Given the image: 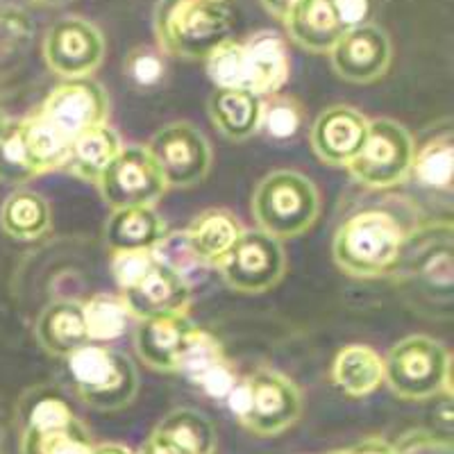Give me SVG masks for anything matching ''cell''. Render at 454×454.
<instances>
[{
    "instance_id": "1",
    "label": "cell",
    "mask_w": 454,
    "mask_h": 454,
    "mask_svg": "<svg viewBox=\"0 0 454 454\" xmlns=\"http://www.w3.org/2000/svg\"><path fill=\"white\" fill-rule=\"evenodd\" d=\"M161 52L182 59H205L232 36L234 10L230 0H157L153 12Z\"/></svg>"
},
{
    "instance_id": "2",
    "label": "cell",
    "mask_w": 454,
    "mask_h": 454,
    "mask_svg": "<svg viewBox=\"0 0 454 454\" xmlns=\"http://www.w3.org/2000/svg\"><path fill=\"white\" fill-rule=\"evenodd\" d=\"M403 230L387 212L355 214L334 237V262L352 278H377L395 269L403 254Z\"/></svg>"
},
{
    "instance_id": "3",
    "label": "cell",
    "mask_w": 454,
    "mask_h": 454,
    "mask_svg": "<svg viewBox=\"0 0 454 454\" xmlns=\"http://www.w3.org/2000/svg\"><path fill=\"white\" fill-rule=\"evenodd\" d=\"M225 403L234 419L259 436L286 432L302 409L298 387L275 371H257L237 382Z\"/></svg>"
},
{
    "instance_id": "4",
    "label": "cell",
    "mask_w": 454,
    "mask_h": 454,
    "mask_svg": "<svg viewBox=\"0 0 454 454\" xmlns=\"http://www.w3.org/2000/svg\"><path fill=\"white\" fill-rule=\"evenodd\" d=\"M320 200L314 182L298 170H273L253 196V216L262 232L291 239L307 232L318 216Z\"/></svg>"
},
{
    "instance_id": "5",
    "label": "cell",
    "mask_w": 454,
    "mask_h": 454,
    "mask_svg": "<svg viewBox=\"0 0 454 454\" xmlns=\"http://www.w3.org/2000/svg\"><path fill=\"white\" fill-rule=\"evenodd\" d=\"M68 377L75 393L98 411H119L137 395L139 377L128 355L112 348L91 346L67 356Z\"/></svg>"
},
{
    "instance_id": "6",
    "label": "cell",
    "mask_w": 454,
    "mask_h": 454,
    "mask_svg": "<svg viewBox=\"0 0 454 454\" xmlns=\"http://www.w3.org/2000/svg\"><path fill=\"white\" fill-rule=\"evenodd\" d=\"M384 382L404 400H425L450 391V355L429 336H407L384 359Z\"/></svg>"
},
{
    "instance_id": "7",
    "label": "cell",
    "mask_w": 454,
    "mask_h": 454,
    "mask_svg": "<svg viewBox=\"0 0 454 454\" xmlns=\"http://www.w3.org/2000/svg\"><path fill=\"white\" fill-rule=\"evenodd\" d=\"M413 139L395 121L368 123V137L355 160L348 164L350 176L371 189H388L407 180L413 161Z\"/></svg>"
},
{
    "instance_id": "8",
    "label": "cell",
    "mask_w": 454,
    "mask_h": 454,
    "mask_svg": "<svg viewBox=\"0 0 454 454\" xmlns=\"http://www.w3.org/2000/svg\"><path fill=\"white\" fill-rule=\"evenodd\" d=\"M227 286L243 294L273 289L286 270V257L279 239L262 232H243L234 246L214 263Z\"/></svg>"
},
{
    "instance_id": "9",
    "label": "cell",
    "mask_w": 454,
    "mask_h": 454,
    "mask_svg": "<svg viewBox=\"0 0 454 454\" xmlns=\"http://www.w3.org/2000/svg\"><path fill=\"white\" fill-rule=\"evenodd\" d=\"M103 200L112 209L153 207L168 189L155 157L144 145L121 148L98 180Z\"/></svg>"
},
{
    "instance_id": "10",
    "label": "cell",
    "mask_w": 454,
    "mask_h": 454,
    "mask_svg": "<svg viewBox=\"0 0 454 454\" xmlns=\"http://www.w3.org/2000/svg\"><path fill=\"white\" fill-rule=\"evenodd\" d=\"M43 57L51 71L62 78H89L103 64L105 36L87 19L67 16L46 32Z\"/></svg>"
},
{
    "instance_id": "11",
    "label": "cell",
    "mask_w": 454,
    "mask_h": 454,
    "mask_svg": "<svg viewBox=\"0 0 454 454\" xmlns=\"http://www.w3.org/2000/svg\"><path fill=\"white\" fill-rule=\"evenodd\" d=\"M150 155L164 173L168 186H193L202 182L212 166V148L198 128L170 123L161 128L148 145Z\"/></svg>"
},
{
    "instance_id": "12",
    "label": "cell",
    "mask_w": 454,
    "mask_h": 454,
    "mask_svg": "<svg viewBox=\"0 0 454 454\" xmlns=\"http://www.w3.org/2000/svg\"><path fill=\"white\" fill-rule=\"evenodd\" d=\"M121 298L129 316L141 320L157 314L186 311L192 302V289L184 275L155 253L153 262L139 275L121 286Z\"/></svg>"
},
{
    "instance_id": "13",
    "label": "cell",
    "mask_w": 454,
    "mask_h": 454,
    "mask_svg": "<svg viewBox=\"0 0 454 454\" xmlns=\"http://www.w3.org/2000/svg\"><path fill=\"white\" fill-rule=\"evenodd\" d=\"M39 112L67 139H75L87 129L103 125L109 114V96L96 80L68 78L48 93Z\"/></svg>"
},
{
    "instance_id": "14",
    "label": "cell",
    "mask_w": 454,
    "mask_h": 454,
    "mask_svg": "<svg viewBox=\"0 0 454 454\" xmlns=\"http://www.w3.org/2000/svg\"><path fill=\"white\" fill-rule=\"evenodd\" d=\"M330 55L336 75L346 82H375L391 64V39L375 23H362L343 32Z\"/></svg>"
},
{
    "instance_id": "15",
    "label": "cell",
    "mask_w": 454,
    "mask_h": 454,
    "mask_svg": "<svg viewBox=\"0 0 454 454\" xmlns=\"http://www.w3.org/2000/svg\"><path fill=\"white\" fill-rule=\"evenodd\" d=\"M371 121L356 109L336 105L318 114L311 128V148L320 161L332 166H348L362 150Z\"/></svg>"
},
{
    "instance_id": "16",
    "label": "cell",
    "mask_w": 454,
    "mask_h": 454,
    "mask_svg": "<svg viewBox=\"0 0 454 454\" xmlns=\"http://www.w3.org/2000/svg\"><path fill=\"white\" fill-rule=\"evenodd\" d=\"M176 372H182L212 400H225L239 382L227 362L221 340L200 327H196L186 340Z\"/></svg>"
},
{
    "instance_id": "17",
    "label": "cell",
    "mask_w": 454,
    "mask_h": 454,
    "mask_svg": "<svg viewBox=\"0 0 454 454\" xmlns=\"http://www.w3.org/2000/svg\"><path fill=\"white\" fill-rule=\"evenodd\" d=\"M196 325L186 311L176 314H157L139 320L135 336V348L141 362L161 372H176L186 340Z\"/></svg>"
},
{
    "instance_id": "18",
    "label": "cell",
    "mask_w": 454,
    "mask_h": 454,
    "mask_svg": "<svg viewBox=\"0 0 454 454\" xmlns=\"http://www.w3.org/2000/svg\"><path fill=\"white\" fill-rule=\"evenodd\" d=\"M246 91L273 96L289 80V52L278 32H257L241 39Z\"/></svg>"
},
{
    "instance_id": "19",
    "label": "cell",
    "mask_w": 454,
    "mask_h": 454,
    "mask_svg": "<svg viewBox=\"0 0 454 454\" xmlns=\"http://www.w3.org/2000/svg\"><path fill=\"white\" fill-rule=\"evenodd\" d=\"M166 239V223L153 207L114 209L105 227V241L112 253L155 250Z\"/></svg>"
},
{
    "instance_id": "20",
    "label": "cell",
    "mask_w": 454,
    "mask_h": 454,
    "mask_svg": "<svg viewBox=\"0 0 454 454\" xmlns=\"http://www.w3.org/2000/svg\"><path fill=\"white\" fill-rule=\"evenodd\" d=\"M36 340L42 343L43 350L57 356H68L91 343L82 302L57 300L48 305L36 320Z\"/></svg>"
},
{
    "instance_id": "21",
    "label": "cell",
    "mask_w": 454,
    "mask_h": 454,
    "mask_svg": "<svg viewBox=\"0 0 454 454\" xmlns=\"http://www.w3.org/2000/svg\"><path fill=\"white\" fill-rule=\"evenodd\" d=\"M207 112L214 128L232 141H246L262 128V96L246 89L216 87Z\"/></svg>"
},
{
    "instance_id": "22",
    "label": "cell",
    "mask_w": 454,
    "mask_h": 454,
    "mask_svg": "<svg viewBox=\"0 0 454 454\" xmlns=\"http://www.w3.org/2000/svg\"><path fill=\"white\" fill-rule=\"evenodd\" d=\"M282 23L295 46L316 55L330 52L346 32L336 21L330 0H300Z\"/></svg>"
},
{
    "instance_id": "23",
    "label": "cell",
    "mask_w": 454,
    "mask_h": 454,
    "mask_svg": "<svg viewBox=\"0 0 454 454\" xmlns=\"http://www.w3.org/2000/svg\"><path fill=\"white\" fill-rule=\"evenodd\" d=\"M246 232L237 216L225 209H207L184 232V241L198 262L216 263Z\"/></svg>"
},
{
    "instance_id": "24",
    "label": "cell",
    "mask_w": 454,
    "mask_h": 454,
    "mask_svg": "<svg viewBox=\"0 0 454 454\" xmlns=\"http://www.w3.org/2000/svg\"><path fill=\"white\" fill-rule=\"evenodd\" d=\"M121 137L107 125H96L78 135L71 144V153L64 164V168L71 176L80 177L84 182H96L98 184L103 170L112 164V160L119 155Z\"/></svg>"
},
{
    "instance_id": "25",
    "label": "cell",
    "mask_w": 454,
    "mask_h": 454,
    "mask_svg": "<svg viewBox=\"0 0 454 454\" xmlns=\"http://www.w3.org/2000/svg\"><path fill=\"white\" fill-rule=\"evenodd\" d=\"M332 377L350 397L371 395L384 382V362L372 348L348 346L336 355Z\"/></svg>"
},
{
    "instance_id": "26",
    "label": "cell",
    "mask_w": 454,
    "mask_h": 454,
    "mask_svg": "<svg viewBox=\"0 0 454 454\" xmlns=\"http://www.w3.org/2000/svg\"><path fill=\"white\" fill-rule=\"evenodd\" d=\"M19 125H21L27 161H30L36 176L62 168L67 164L73 141L67 139L57 128H52L42 112L32 114L26 121H19Z\"/></svg>"
},
{
    "instance_id": "27",
    "label": "cell",
    "mask_w": 454,
    "mask_h": 454,
    "mask_svg": "<svg viewBox=\"0 0 454 454\" xmlns=\"http://www.w3.org/2000/svg\"><path fill=\"white\" fill-rule=\"evenodd\" d=\"M155 434L184 454H214L216 429L205 413L196 409H176L155 427Z\"/></svg>"
},
{
    "instance_id": "28",
    "label": "cell",
    "mask_w": 454,
    "mask_h": 454,
    "mask_svg": "<svg viewBox=\"0 0 454 454\" xmlns=\"http://www.w3.org/2000/svg\"><path fill=\"white\" fill-rule=\"evenodd\" d=\"M0 227L19 241H32L48 232L51 227V207L39 193L14 192L0 209Z\"/></svg>"
},
{
    "instance_id": "29",
    "label": "cell",
    "mask_w": 454,
    "mask_h": 454,
    "mask_svg": "<svg viewBox=\"0 0 454 454\" xmlns=\"http://www.w3.org/2000/svg\"><path fill=\"white\" fill-rule=\"evenodd\" d=\"M93 441L78 419L64 427L23 429L21 454H91Z\"/></svg>"
},
{
    "instance_id": "30",
    "label": "cell",
    "mask_w": 454,
    "mask_h": 454,
    "mask_svg": "<svg viewBox=\"0 0 454 454\" xmlns=\"http://www.w3.org/2000/svg\"><path fill=\"white\" fill-rule=\"evenodd\" d=\"M411 173L429 189H450L454 173L452 129L445 128L443 135L434 137L413 153Z\"/></svg>"
},
{
    "instance_id": "31",
    "label": "cell",
    "mask_w": 454,
    "mask_h": 454,
    "mask_svg": "<svg viewBox=\"0 0 454 454\" xmlns=\"http://www.w3.org/2000/svg\"><path fill=\"white\" fill-rule=\"evenodd\" d=\"M19 411H21L23 429L64 427L75 420V413L67 403V397L52 388H35L27 393Z\"/></svg>"
},
{
    "instance_id": "32",
    "label": "cell",
    "mask_w": 454,
    "mask_h": 454,
    "mask_svg": "<svg viewBox=\"0 0 454 454\" xmlns=\"http://www.w3.org/2000/svg\"><path fill=\"white\" fill-rule=\"evenodd\" d=\"M82 309L91 340L119 339L125 327H128V318H132L123 298L107 294H100L89 300V302H84Z\"/></svg>"
},
{
    "instance_id": "33",
    "label": "cell",
    "mask_w": 454,
    "mask_h": 454,
    "mask_svg": "<svg viewBox=\"0 0 454 454\" xmlns=\"http://www.w3.org/2000/svg\"><path fill=\"white\" fill-rule=\"evenodd\" d=\"M32 177H36V173L27 161L21 125L7 123L5 129L0 132V182L23 184Z\"/></svg>"
},
{
    "instance_id": "34",
    "label": "cell",
    "mask_w": 454,
    "mask_h": 454,
    "mask_svg": "<svg viewBox=\"0 0 454 454\" xmlns=\"http://www.w3.org/2000/svg\"><path fill=\"white\" fill-rule=\"evenodd\" d=\"M125 75L137 89H155L166 78V62L161 51L150 46H137L125 57Z\"/></svg>"
},
{
    "instance_id": "35",
    "label": "cell",
    "mask_w": 454,
    "mask_h": 454,
    "mask_svg": "<svg viewBox=\"0 0 454 454\" xmlns=\"http://www.w3.org/2000/svg\"><path fill=\"white\" fill-rule=\"evenodd\" d=\"M302 125V107L294 98H270L262 103V128L273 139H291Z\"/></svg>"
},
{
    "instance_id": "36",
    "label": "cell",
    "mask_w": 454,
    "mask_h": 454,
    "mask_svg": "<svg viewBox=\"0 0 454 454\" xmlns=\"http://www.w3.org/2000/svg\"><path fill=\"white\" fill-rule=\"evenodd\" d=\"M330 5L343 30L368 23V14H371L368 0H330Z\"/></svg>"
},
{
    "instance_id": "37",
    "label": "cell",
    "mask_w": 454,
    "mask_h": 454,
    "mask_svg": "<svg viewBox=\"0 0 454 454\" xmlns=\"http://www.w3.org/2000/svg\"><path fill=\"white\" fill-rule=\"evenodd\" d=\"M348 452L350 454H400V448L382 439H366L362 441V443L348 448Z\"/></svg>"
},
{
    "instance_id": "38",
    "label": "cell",
    "mask_w": 454,
    "mask_h": 454,
    "mask_svg": "<svg viewBox=\"0 0 454 454\" xmlns=\"http://www.w3.org/2000/svg\"><path fill=\"white\" fill-rule=\"evenodd\" d=\"M139 454H184V452H180L177 448H173L168 441L161 439L160 434L153 432V434H150V439L145 441L144 448H141Z\"/></svg>"
},
{
    "instance_id": "39",
    "label": "cell",
    "mask_w": 454,
    "mask_h": 454,
    "mask_svg": "<svg viewBox=\"0 0 454 454\" xmlns=\"http://www.w3.org/2000/svg\"><path fill=\"white\" fill-rule=\"evenodd\" d=\"M298 3L300 0H262V5L266 7V12L270 16H275V19H279V21H284Z\"/></svg>"
},
{
    "instance_id": "40",
    "label": "cell",
    "mask_w": 454,
    "mask_h": 454,
    "mask_svg": "<svg viewBox=\"0 0 454 454\" xmlns=\"http://www.w3.org/2000/svg\"><path fill=\"white\" fill-rule=\"evenodd\" d=\"M91 454H132V450H128L125 445H119V443H103V445H93Z\"/></svg>"
},
{
    "instance_id": "41",
    "label": "cell",
    "mask_w": 454,
    "mask_h": 454,
    "mask_svg": "<svg viewBox=\"0 0 454 454\" xmlns=\"http://www.w3.org/2000/svg\"><path fill=\"white\" fill-rule=\"evenodd\" d=\"M36 3H42V5H67V3H71V0H36Z\"/></svg>"
},
{
    "instance_id": "42",
    "label": "cell",
    "mask_w": 454,
    "mask_h": 454,
    "mask_svg": "<svg viewBox=\"0 0 454 454\" xmlns=\"http://www.w3.org/2000/svg\"><path fill=\"white\" fill-rule=\"evenodd\" d=\"M5 125H7V119H5V114H3V109H0V132L5 129Z\"/></svg>"
}]
</instances>
